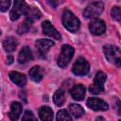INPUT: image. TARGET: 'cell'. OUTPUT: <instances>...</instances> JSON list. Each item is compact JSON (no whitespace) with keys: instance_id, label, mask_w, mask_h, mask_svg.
<instances>
[{"instance_id":"2","label":"cell","mask_w":121,"mask_h":121,"mask_svg":"<svg viewBox=\"0 0 121 121\" xmlns=\"http://www.w3.org/2000/svg\"><path fill=\"white\" fill-rule=\"evenodd\" d=\"M62 23L63 26L71 32H76L79 28L80 23L78 17H76L70 10H64L62 14Z\"/></svg>"},{"instance_id":"25","label":"cell","mask_w":121,"mask_h":121,"mask_svg":"<svg viewBox=\"0 0 121 121\" xmlns=\"http://www.w3.org/2000/svg\"><path fill=\"white\" fill-rule=\"evenodd\" d=\"M112 17L116 20V21H120V18H121V10H120V8L115 6L112 9Z\"/></svg>"},{"instance_id":"22","label":"cell","mask_w":121,"mask_h":121,"mask_svg":"<svg viewBox=\"0 0 121 121\" xmlns=\"http://www.w3.org/2000/svg\"><path fill=\"white\" fill-rule=\"evenodd\" d=\"M31 25H32V22L30 20H28V19L26 18L25 21L18 26V33L19 34H23L25 32H27L30 29Z\"/></svg>"},{"instance_id":"24","label":"cell","mask_w":121,"mask_h":121,"mask_svg":"<svg viewBox=\"0 0 121 121\" xmlns=\"http://www.w3.org/2000/svg\"><path fill=\"white\" fill-rule=\"evenodd\" d=\"M22 121H37V118L35 117V115L33 114L32 112L26 111L25 113H24V115H23Z\"/></svg>"},{"instance_id":"16","label":"cell","mask_w":121,"mask_h":121,"mask_svg":"<svg viewBox=\"0 0 121 121\" xmlns=\"http://www.w3.org/2000/svg\"><path fill=\"white\" fill-rule=\"evenodd\" d=\"M39 116L42 121H53V111L47 106H43L39 110Z\"/></svg>"},{"instance_id":"20","label":"cell","mask_w":121,"mask_h":121,"mask_svg":"<svg viewBox=\"0 0 121 121\" xmlns=\"http://www.w3.org/2000/svg\"><path fill=\"white\" fill-rule=\"evenodd\" d=\"M65 97H64V92L61 89H58L55 91L53 95V101L57 106H61L64 103Z\"/></svg>"},{"instance_id":"11","label":"cell","mask_w":121,"mask_h":121,"mask_svg":"<svg viewBox=\"0 0 121 121\" xmlns=\"http://www.w3.org/2000/svg\"><path fill=\"white\" fill-rule=\"evenodd\" d=\"M35 45H36V48H37L38 52L40 53V55L45 56L47 51L54 45V43L47 39H41V40L36 41Z\"/></svg>"},{"instance_id":"8","label":"cell","mask_w":121,"mask_h":121,"mask_svg":"<svg viewBox=\"0 0 121 121\" xmlns=\"http://www.w3.org/2000/svg\"><path fill=\"white\" fill-rule=\"evenodd\" d=\"M86 104L90 109L95 111H107L109 108L108 104L104 100L96 97H90L87 100Z\"/></svg>"},{"instance_id":"23","label":"cell","mask_w":121,"mask_h":121,"mask_svg":"<svg viewBox=\"0 0 121 121\" xmlns=\"http://www.w3.org/2000/svg\"><path fill=\"white\" fill-rule=\"evenodd\" d=\"M57 121H72L68 112L66 110H60L57 113Z\"/></svg>"},{"instance_id":"27","label":"cell","mask_w":121,"mask_h":121,"mask_svg":"<svg viewBox=\"0 0 121 121\" xmlns=\"http://www.w3.org/2000/svg\"><path fill=\"white\" fill-rule=\"evenodd\" d=\"M12 60H13V57L12 56H9L7 58V63L10 64V63H12Z\"/></svg>"},{"instance_id":"7","label":"cell","mask_w":121,"mask_h":121,"mask_svg":"<svg viewBox=\"0 0 121 121\" xmlns=\"http://www.w3.org/2000/svg\"><path fill=\"white\" fill-rule=\"evenodd\" d=\"M89 62L82 57L78 58L73 65L72 72L77 76H84L89 72Z\"/></svg>"},{"instance_id":"5","label":"cell","mask_w":121,"mask_h":121,"mask_svg":"<svg viewBox=\"0 0 121 121\" xmlns=\"http://www.w3.org/2000/svg\"><path fill=\"white\" fill-rule=\"evenodd\" d=\"M103 3L102 2H93L90 5H88L85 9L83 10V15L85 18H95L101 14L103 11Z\"/></svg>"},{"instance_id":"28","label":"cell","mask_w":121,"mask_h":121,"mask_svg":"<svg viewBox=\"0 0 121 121\" xmlns=\"http://www.w3.org/2000/svg\"><path fill=\"white\" fill-rule=\"evenodd\" d=\"M118 121H120V120H118Z\"/></svg>"},{"instance_id":"6","label":"cell","mask_w":121,"mask_h":121,"mask_svg":"<svg viewBox=\"0 0 121 121\" xmlns=\"http://www.w3.org/2000/svg\"><path fill=\"white\" fill-rule=\"evenodd\" d=\"M28 6L26 2L24 1H15L13 4V8L9 13V17L12 21L17 20L21 15L26 14V9H27Z\"/></svg>"},{"instance_id":"17","label":"cell","mask_w":121,"mask_h":121,"mask_svg":"<svg viewBox=\"0 0 121 121\" xmlns=\"http://www.w3.org/2000/svg\"><path fill=\"white\" fill-rule=\"evenodd\" d=\"M29 76L31 78V79L35 82H39L42 80L43 77V69L38 66V65H35L33 66L30 70H29Z\"/></svg>"},{"instance_id":"4","label":"cell","mask_w":121,"mask_h":121,"mask_svg":"<svg viewBox=\"0 0 121 121\" xmlns=\"http://www.w3.org/2000/svg\"><path fill=\"white\" fill-rule=\"evenodd\" d=\"M106 75L99 71L96 73L95 77V79H94V82L93 84L89 87V91L91 94H94V95H97V94H100L104 91V83L106 81Z\"/></svg>"},{"instance_id":"19","label":"cell","mask_w":121,"mask_h":121,"mask_svg":"<svg viewBox=\"0 0 121 121\" xmlns=\"http://www.w3.org/2000/svg\"><path fill=\"white\" fill-rule=\"evenodd\" d=\"M25 15H26V18L28 19V20H30L31 22H33L34 20H37V19L41 18V16H42L41 11L37 8H35V7H29V6H28V8H27L26 12Z\"/></svg>"},{"instance_id":"21","label":"cell","mask_w":121,"mask_h":121,"mask_svg":"<svg viewBox=\"0 0 121 121\" xmlns=\"http://www.w3.org/2000/svg\"><path fill=\"white\" fill-rule=\"evenodd\" d=\"M69 111L70 112L76 117V118H78L80 117L83 113H84V110L82 109V107L78 104H70L69 106Z\"/></svg>"},{"instance_id":"1","label":"cell","mask_w":121,"mask_h":121,"mask_svg":"<svg viewBox=\"0 0 121 121\" xmlns=\"http://www.w3.org/2000/svg\"><path fill=\"white\" fill-rule=\"evenodd\" d=\"M103 50H104L106 59L109 61L115 63L119 67L121 64V52L119 47L112 44H107V45H104Z\"/></svg>"},{"instance_id":"9","label":"cell","mask_w":121,"mask_h":121,"mask_svg":"<svg viewBox=\"0 0 121 121\" xmlns=\"http://www.w3.org/2000/svg\"><path fill=\"white\" fill-rule=\"evenodd\" d=\"M42 27H43V33L48 37L54 38L56 40H60L61 39V36L60 34V32L52 26V24L49 21H44L42 24Z\"/></svg>"},{"instance_id":"18","label":"cell","mask_w":121,"mask_h":121,"mask_svg":"<svg viewBox=\"0 0 121 121\" xmlns=\"http://www.w3.org/2000/svg\"><path fill=\"white\" fill-rule=\"evenodd\" d=\"M18 44L17 40L14 37H8L3 42V47L7 52H12L16 49Z\"/></svg>"},{"instance_id":"12","label":"cell","mask_w":121,"mask_h":121,"mask_svg":"<svg viewBox=\"0 0 121 121\" xmlns=\"http://www.w3.org/2000/svg\"><path fill=\"white\" fill-rule=\"evenodd\" d=\"M9 78L12 82H14L16 85L20 86V87H23L26 85V76L22 73H19V72H16V71H12L9 74Z\"/></svg>"},{"instance_id":"15","label":"cell","mask_w":121,"mask_h":121,"mask_svg":"<svg viewBox=\"0 0 121 121\" xmlns=\"http://www.w3.org/2000/svg\"><path fill=\"white\" fill-rule=\"evenodd\" d=\"M70 94L72 95V97L75 99V100H81L84 95H85V87L81 84H78V85H75L71 90H70Z\"/></svg>"},{"instance_id":"26","label":"cell","mask_w":121,"mask_h":121,"mask_svg":"<svg viewBox=\"0 0 121 121\" xmlns=\"http://www.w3.org/2000/svg\"><path fill=\"white\" fill-rule=\"evenodd\" d=\"M10 6V1L9 0H1L0 1V10L1 11H7L8 9Z\"/></svg>"},{"instance_id":"14","label":"cell","mask_w":121,"mask_h":121,"mask_svg":"<svg viewBox=\"0 0 121 121\" xmlns=\"http://www.w3.org/2000/svg\"><path fill=\"white\" fill-rule=\"evenodd\" d=\"M33 59L32 52L28 46H25L21 49L19 55H18V61L19 63H26Z\"/></svg>"},{"instance_id":"3","label":"cell","mask_w":121,"mask_h":121,"mask_svg":"<svg viewBox=\"0 0 121 121\" xmlns=\"http://www.w3.org/2000/svg\"><path fill=\"white\" fill-rule=\"evenodd\" d=\"M74 55V48L69 44H64L61 47L60 54L58 58V65L60 68H64L70 62Z\"/></svg>"},{"instance_id":"10","label":"cell","mask_w":121,"mask_h":121,"mask_svg":"<svg viewBox=\"0 0 121 121\" xmlns=\"http://www.w3.org/2000/svg\"><path fill=\"white\" fill-rule=\"evenodd\" d=\"M89 29L94 35H101L106 30V25L100 19H94L89 24Z\"/></svg>"},{"instance_id":"13","label":"cell","mask_w":121,"mask_h":121,"mask_svg":"<svg viewBox=\"0 0 121 121\" xmlns=\"http://www.w3.org/2000/svg\"><path fill=\"white\" fill-rule=\"evenodd\" d=\"M22 112V105L21 103L15 101V102H12L11 105H10V111L9 112V116L10 118V120L12 121H16L20 114Z\"/></svg>"}]
</instances>
